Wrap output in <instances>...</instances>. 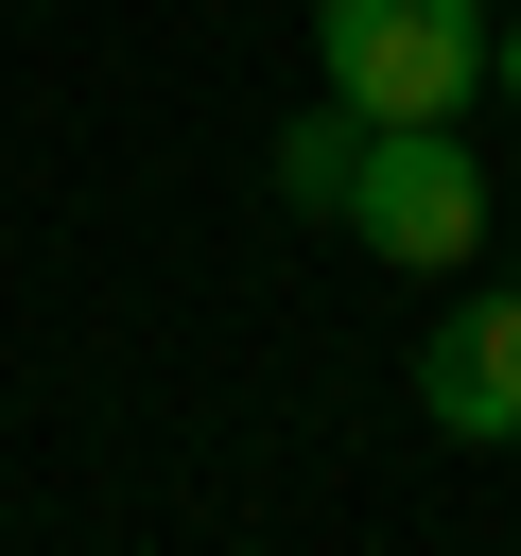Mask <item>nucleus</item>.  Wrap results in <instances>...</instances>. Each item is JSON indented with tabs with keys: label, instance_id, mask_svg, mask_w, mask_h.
Wrapping results in <instances>:
<instances>
[{
	"label": "nucleus",
	"instance_id": "obj_1",
	"mask_svg": "<svg viewBox=\"0 0 521 556\" xmlns=\"http://www.w3.org/2000/svg\"><path fill=\"white\" fill-rule=\"evenodd\" d=\"M365 261H399V278H469L486 243H504V208H486V156L452 139V122H365V174H347V208H330Z\"/></svg>",
	"mask_w": 521,
	"mask_h": 556
},
{
	"label": "nucleus",
	"instance_id": "obj_2",
	"mask_svg": "<svg viewBox=\"0 0 521 556\" xmlns=\"http://www.w3.org/2000/svg\"><path fill=\"white\" fill-rule=\"evenodd\" d=\"M313 87L365 122H469L486 0H313Z\"/></svg>",
	"mask_w": 521,
	"mask_h": 556
},
{
	"label": "nucleus",
	"instance_id": "obj_3",
	"mask_svg": "<svg viewBox=\"0 0 521 556\" xmlns=\"http://www.w3.org/2000/svg\"><path fill=\"white\" fill-rule=\"evenodd\" d=\"M417 417H434L452 452H521V278L434 313V348H417Z\"/></svg>",
	"mask_w": 521,
	"mask_h": 556
},
{
	"label": "nucleus",
	"instance_id": "obj_4",
	"mask_svg": "<svg viewBox=\"0 0 521 556\" xmlns=\"http://www.w3.org/2000/svg\"><path fill=\"white\" fill-rule=\"evenodd\" d=\"M347 174H365V104H330V87H313V104L278 122V208H295V226H330V208H347Z\"/></svg>",
	"mask_w": 521,
	"mask_h": 556
},
{
	"label": "nucleus",
	"instance_id": "obj_5",
	"mask_svg": "<svg viewBox=\"0 0 521 556\" xmlns=\"http://www.w3.org/2000/svg\"><path fill=\"white\" fill-rule=\"evenodd\" d=\"M486 87H504V104H521V17H504V35H486Z\"/></svg>",
	"mask_w": 521,
	"mask_h": 556
},
{
	"label": "nucleus",
	"instance_id": "obj_6",
	"mask_svg": "<svg viewBox=\"0 0 521 556\" xmlns=\"http://www.w3.org/2000/svg\"><path fill=\"white\" fill-rule=\"evenodd\" d=\"M504 278H521V243H504Z\"/></svg>",
	"mask_w": 521,
	"mask_h": 556
}]
</instances>
